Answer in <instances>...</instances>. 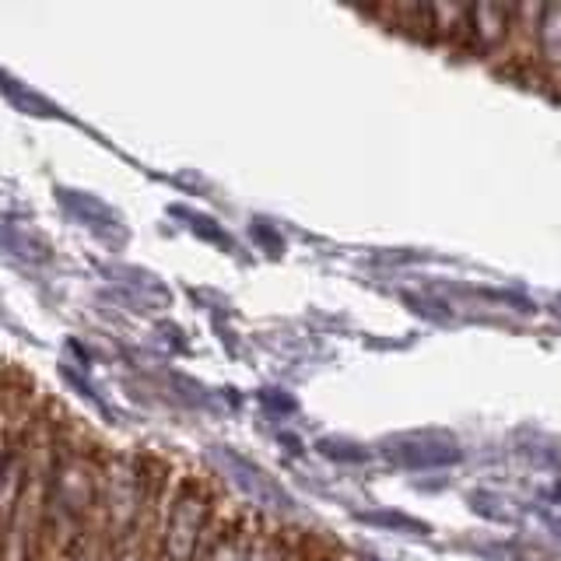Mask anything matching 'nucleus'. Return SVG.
Instances as JSON below:
<instances>
[{
    "mask_svg": "<svg viewBox=\"0 0 561 561\" xmlns=\"http://www.w3.org/2000/svg\"><path fill=\"white\" fill-rule=\"evenodd\" d=\"M540 88L561 95V4L543 8V35H540Z\"/></svg>",
    "mask_w": 561,
    "mask_h": 561,
    "instance_id": "nucleus-2",
    "label": "nucleus"
},
{
    "mask_svg": "<svg viewBox=\"0 0 561 561\" xmlns=\"http://www.w3.org/2000/svg\"><path fill=\"white\" fill-rule=\"evenodd\" d=\"M540 35H543V8L540 4L513 8L508 39L495 57L499 70H505V75L516 81L540 84Z\"/></svg>",
    "mask_w": 561,
    "mask_h": 561,
    "instance_id": "nucleus-1",
    "label": "nucleus"
}]
</instances>
